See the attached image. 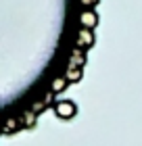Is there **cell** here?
<instances>
[{
  "label": "cell",
  "instance_id": "8",
  "mask_svg": "<svg viewBox=\"0 0 142 146\" xmlns=\"http://www.w3.org/2000/svg\"><path fill=\"white\" fill-rule=\"evenodd\" d=\"M79 2H82L86 9H94L96 4H100V0H79Z\"/></svg>",
  "mask_w": 142,
  "mask_h": 146
},
{
  "label": "cell",
  "instance_id": "7",
  "mask_svg": "<svg viewBox=\"0 0 142 146\" xmlns=\"http://www.w3.org/2000/svg\"><path fill=\"white\" fill-rule=\"evenodd\" d=\"M36 113H33L31 109L29 111H25L23 115H21V123H23V127H36Z\"/></svg>",
  "mask_w": 142,
  "mask_h": 146
},
{
  "label": "cell",
  "instance_id": "5",
  "mask_svg": "<svg viewBox=\"0 0 142 146\" xmlns=\"http://www.w3.org/2000/svg\"><path fill=\"white\" fill-rule=\"evenodd\" d=\"M65 77L69 79V84H77L79 79L84 77V69H79V67H71V65H67Z\"/></svg>",
  "mask_w": 142,
  "mask_h": 146
},
{
  "label": "cell",
  "instance_id": "2",
  "mask_svg": "<svg viewBox=\"0 0 142 146\" xmlns=\"http://www.w3.org/2000/svg\"><path fill=\"white\" fill-rule=\"evenodd\" d=\"M98 21H100V17L94 9H84L82 15H79V23H82L84 29H94L98 25Z\"/></svg>",
  "mask_w": 142,
  "mask_h": 146
},
{
  "label": "cell",
  "instance_id": "1",
  "mask_svg": "<svg viewBox=\"0 0 142 146\" xmlns=\"http://www.w3.org/2000/svg\"><path fill=\"white\" fill-rule=\"evenodd\" d=\"M52 109H55V115L59 119H65V121H69L77 115V104L69 100V98H63V100H57L52 104Z\"/></svg>",
  "mask_w": 142,
  "mask_h": 146
},
{
  "label": "cell",
  "instance_id": "3",
  "mask_svg": "<svg viewBox=\"0 0 142 146\" xmlns=\"http://www.w3.org/2000/svg\"><path fill=\"white\" fill-rule=\"evenodd\" d=\"M94 42H96V38H94L92 34V29H79L77 31V48H82V50H88V48H92Z\"/></svg>",
  "mask_w": 142,
  "mask_h": 146
},
{
  "label": "cell",
  "instance_id": "6",
  "mask_svg": "<svg viewBox=\"0 0 142 146\" xmlns=\"http://www.w3.org/2000/svg\"><path fill=\"white\" fill-rule=\"evenodd\" d=\"M67 84H69V79H67V77H65V73H63V75H59V77L52 79L50 88H52V92L57 94V92H63V90L67 88Z\"/></svg>",
  "mask_w": 142,
  "mask_h": 146
},
{
  "label": "cell",
  "instance_id": "4",
  "mask_svg": "<svg viewBox=\"0 0 142 146\" xmlns=\"http://www.w3.org/2000/svg\"><path fill=\"white\" fill-rule=\"evenodd\" d=\"M86 50H82V48H75L71 52V56H69V65L71 67H79V69H84L86 67Z\"/></svg>",
  "mask_w": 142,
  "mask_h": 146
},
{
  "label": "cell",
  "instance_id": "9",
  "mask_svg": "<svg viewBox=\"0 0 142 146\" xmlns=\"http://www.w3.org/2000/svg\"><path fill=\"white\" fill-rule=\"evenodd\" d=\"M44 109H46V102H36V107H31V111L36 113V115H38V113H42Z\"/></svg>",
  "mask_w": 142,
  "mask_h": 146
}]
</instances>
